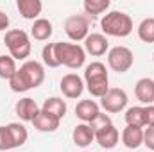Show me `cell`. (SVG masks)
I'll use <instances>...</instances> for the list:
<instances>
[{"label":"cell","instance_id":"9a60e30c","mask_svg":"<svg viewBox=\"0 0 154 152\" xmlns=\"http://www.w3.org/2000/svg\"><path fill=\"white\" fill-rule=\"evenodd\" d=\"M122 143L127 149H131V150L138 149L143 143V129L133 127V125H125V129L122 131Z\"/></svg>","mask_w":154,"mask_h":152},{"label":"cell","instance_id":"44dd1931","mask_svg":"<svg viewBox=\"0 0 154 152\" xmlns=\"http://www.w3.org/2000/svg\"><path fill=\"white\" fill-rule=\"evenodd\" d=\"M125 122H127V125L143 129L145 127V108L143 106H133V108H129L125 111Z\"/></svg>","mask_w":154,"mask_h":152},{"label":"cell","instance_id":"7a4b0ae2","mask_svg":"<svg viewBox=\"0 0 154 152\" xmlns=\"http://www.w3.org/2000/svg\"><path fill=\"white\" fill-rule=\"evenodd\" d=\"M100 27H102V32L106 36L125 38L133 32V20L129 14H125L122 11H109L108 14L102 16Z\"/></svg>","mask_w":154,"mask_h":152},{"label":"cell","instance_id":"d6986e66","mask_svg":"<svg viewBox=\"0 0 154 152\" xmlns=\"http://www.w3.org/2000/svg\"><path fill=\"white\" fill-rule=\"evenodd\" d=\"M52 22L47 20V18H38L34 20L32 27H31V36L38 41H47V39L52 36Z\"/></svg>","mask_w":154,"mask_h":152},{"label":"cell","instance_id":"30bf717a","mask_svg":"<svg viewBox=\"0 0 154 152\" xmlns=\"http://www.w3.org/2000/svg\"><path fill=\"white\" fill-rule=\"evenodd\" d=\"M108 47H109V41L104 34H88V38L84 39V52L93 57L104 56Z\"/></svg>","mask_w":154,"mask_h":152},{"label":"cell","instance_id":"603a6c76","mask_svg":"<svg viewBox=\"0 0 154 152\" xmlns=\"http://www.w3.org/2000/svg\"><path fill=\"white\" fill-rule=\"evenodd\" d=\"M7 129H9V132H11V138H13L14 149H16V147H22V145L27 141V138H29V132H27V129H25L22 123H16V122H13V123H7Z\"/></svg>","mask_w":154,"mask_h":152},{"label":"cell","instance_id":"4fadbf2b","mask_svg":"<svg viewBox=\"0 0 154 152\" xmlns=\"http://www.w3.org/2000/svg\"><path fill=\"white\" fill-rule=\"evenodd\" d=\"M118 138H120V132H118V129H116L113 123L108 125V127H104L102 131L95 132V140H97V143H99L102 149H106V150L115 149L116 143H118Z\"/></svg>","mask_w":154,"mask_h":152},{"label":"cell","instance_id":"2e32d148","mask_svg":"<svg viewBox=\"0 0 154 152\" xmlns=\"http://www.w3.org/2000/svg\"><path fill=\"white\" fill-rule=\"evenodd\" d=\"M72 140L77 147L81 149H86L88 145H91V141L95 140V132L90 129L88 123H79L74 127V132H72Z\"/></svg>","mask_w":154,"mask_h":152},{"label":"cell","instance_id":"cb8c5ba5","mask_svg":"<svg viewBox=\"0 0 154 152\" xmlns=\"http://www.w3.org/2000/svg\"><path fill=\"white\" fill-rule=\"evenodd\" d=\"M16 61L11 57V56H5V54H2L0 56V79H5V81H9L11 77L16 74Z\"/></svg>","mask_w":154,"mask_h":152},{"label":"cell","instance_id":"52a82bcc","mask_svg":"<svg viewBox=\"0 0 154 152\" xmlns=\"http://www.w3.org/2000/svg\"><path fill=\"white\" fill-rule=\"evenodd\" d=\"M100 106L106 113H120L127 106V93L120 88H109L100 99Z\"/></svg>","mask_w":154,"mask_h":152},{"label":"cell","instance_id":"ac0fdd59","mask_svg":"<svg viewBox=\"0 0 154 152\" xmlns=\"http://www.w3.org/2000/svg\"><path fill=\"white\" fill-rule=\"evenodd\" d=\"M16 9L18 13L22 14V18L25 20H34L38 18L41 9H43V4L39 0H18L16 2Z\"/></svg>","mask_w":154,"mask_h":152},{"label":"cell","instance_id":"d6a6232c","mask_svg":"<svg viewBox=\"0 0 154 152\" xmlns=\"http://www.w3.org/2000/svg\"><path fill=\"white\" fill-rule=\"evenodd\" d=\"M152 61H154V54H152Z\"/></svg>","mask_w":154,"mask_h":152},{"label":"cell","instance_id":"8fae6325","mask_svg":"<svg viewBox=\"0 0 154 152\" xmlns=\"http://www.w3.org/2000/svg\"><path fill=\"white\" fill-rule=\"evenodd\" d=\"M134 95H136V99L142 104L152 106L154 104V79H151V77H142L134 84Z\"/></svg>","mask_w":154,"mask_h":152},{"label":"cell","instance_id":"d4e9b609","mask_svg":"<svg viewBox=\"0 0 154 152\" xmlns=\"http://www.w3.org/2000/svg\"><path fill=\"white\" fill-rule=\"evenodd\" d=\"M138 38L145 43H154V18H145L138 25Z\"/></svg>","mask_w":154,"mask_h":152},{"label":"cell","instance_id":"83f0119b","mask_svg":"<svg viewBox=\"0 0 154 152\" xmlns=\"http://www.w3.org/2000/svg\"><path fill=\"white\" fill-rule=\"evenodd\" d=\"M113 122H111V116L106 113H99L88 125H90V129L93 131V132H99V131H102L104 127H108V125H111Z\"/></svg>","mask_w":154,"mask_h":152},{"label":"cell","instance_id":"4316f807","mask_svg":"<svg viewBox=\"0 0 154 152\" xmlns=\"http://www.w3.org/2000/svg\"><path fill=\"white\" fill-rule=\"evenodd\" d=\"M9 86H11V90H13L14 93H23V91H29V90H31L29 84L25 82L23 75L20 74V70H16V74L9 79Z\"/></svg>","mask_w":154,"mask_h":152},{"label":"cell","instance_id":"4dcf8cb0","mask_svg":"<svg viewBox=\"0 0 154 152\" xmlns=\"http://www.w3.org/2000/svg\"><path fill=\"white\" fill-rule=\"evenodd\" d=\"M145 108V127H154V104Z\"/></svg>","mask_w":154,"mask_h":152},{"label":"cell","instance_id":"6da1fadb","mask_svg":"<svg viewBox=\"0 0 154 152\" xmlns=\"http://www.w3.org/2000/svg\"><path fill=\"white\" fill-rule=\"evenodd\" d=\"M84 81H86V90L90 91L91 97L102 99L108 90H109V77L106 65H102L100 61H93L84 68Z\"/></svg>","mask_w":154,"mask_h":152},{"label":"cell","instance_id":"484cf974","mask_svg":"<svg viewBox=\"0 0 154 152\" xmlns=\"http://www.w3.org/2000/svg\"><path fill=\"white\" fill-rule=\"evenodd\" d=\"M41 59H43V65L48 66V68H57L61 66L57 57H56V43H47L41 50Z\"/></svg>","mask_w":154,"mask_h":152},{"label":"cell","instance_id":"1f68e13d","mask_svg":"<svg viewBox=\"0 0 154 152\" xmlns=\"http://www.w3.org/2000/svg\"><path fill=\"white\" fill-rule=\"evenodd\" d=\"M7 27H9V16L4 11H0V31H5Z\"/></svg>","mask_w":154,"mask_h":152},{"label":"cell","instance_id":"e0dca14e","mask_svg":"<svg viewBox=\"0 0 154 152\" xmlns=\"http://www.w3.org/2000/svg\"><path fill=\"white\" fill-rule=\"evenodd\" d=\"M100 113V109H99V104L95 102V100H81L79 104L75 106V114L79 120H82L84 123H90L97 114Z\"/></svg>","mask_w":154,"mask_h":152},{"label":"cell","instance_id":"f1b7e54d","mask_svg":"<svg viewBox=\"0 0 154 152\" xmlns=\"http://www.w3.org/2000/svg\"><path fill=\"white\" fill-rule=\"evenodd\" d=\"M11 149H14L11 132L7 125H0V150H11Z\"/></svg>","mask_w":154,"mask_h":152},{"label":"cell","instance_id":"5b68a950","mask_svg":"<svg viewBox=\"0 0 154 152\" xmlns=\"http://www.w3.org/2000/svg\"><path fill=\"white\" fill-rule=\"evenodd\" d=\"M133 63H134V56H133L131 48H127V47L118 45V47H113L108 52V66L116 74L129 72Z\"/></svg>","mask_w":154,"mask_h":152},{"label":"cell","instance_id":"836d02e7","mask_svg":"<svg viewBox=\"0 0 154 152\" xmlns=\"http://www.w3.org/2000/svg\"><path fill=\"white\" fill-rule=\"evenodd\" d=\"M84 152H86V150H84Z\"/></svg>","mask_w":154,"mask_h":152},{"label":"cell","instance_id":"3957f363","mask_svg":"<svg viewBox=\"0 0 154 152\" xmlns=\"http://www.w3.org/2000/svg\"><path fill=\"white\" fill-rule=\"evenodd\" d=\"M4 43L9 48V56L16 61H23L31 56L32 45H31V38L25 31L22 29H11L5 32L4 36Z\"/></svg>","mask_w":154,"mask_h":152},{"label":"cell","instance_id":"9c48e42d","mask_svg":"<svg viewBox=\"0 0 154 152\" xmlns=\"http://www.w3.org/2000/svg\"><path fill=\"white\" fill-rule=\"evenodd\" d=\"M59 90L66 99H79L84 91V81L77 74H66L59 82Z\"/></svg>","mask_w":154,"mask_h":152},{"label":"cell","instance_id":"5bb4252c","mask_svg":"<svg viewBox=\"0 0 154 152\" xmlns=\"http://www.w3.org/2000/svg\"><path fill=\"white\" fill-rule=\"evenodd\" d=\"M14 111H16V114H18L23 122H32V120L36 118V114L39 113V108H38V104H36V100L25 97V99H20V100L16 102Z\"/></svg>","mask_w":154,"mask_h":152},{"label":"cell","instance_id":"277c9868","mask_svg":"<svg viewBox=\"0 0 154 152\" xmlns=\"http://www.w3.org/2000/svg\"><path fill=\"white\" fill-rule=\"evenodd\" d=\"M56 57H57L59 65H65L66 68H72V70H79L86 61V52H84V47H81L79 43L57 41L56 43Z\"/></svg>","mask_w":154,"mask_h":152},{"label":"cell","instance_id":"ffe728a7","mask_svg":"<svg viewBox=\"0 0 154 152\" xmlns=\"http://www.w3.org/2000/svg\"><path fill=\"white\" fill-rule=\"evenodd\" d=\"M41 109L47 111V113H50V114H54V116H57L59 120H61V118L66 114V111H68L66 102H65L61 97H50V99H47V100L43 102Z\"/></svg>","mask_w":154,"mask_h":152},{"label":"cell","instance_id":"8992f818","mask_svg":"<svg viewBox=\"0 0 154 152\" xmlns=\"http://www.w3.org/2000/svg\"><path fill=\"white\" fill-rule=\"evenodd\" d=\"M88 31H90V23L86 16L81 14H74L68 16L65 22V32L72 41H82L88 38Z\"/></svg>","mask_w":154,"mask_h":152},{"label":"cell","instance_id":"ba28073f","mask_svg":"<svg viewBox=\"0 0 154 152\" xmlns=\"http://www.w3.org/2000/svg\"><path fill=\"white\" fill-rule=\"evenodd\" d=\"M18 70H20V74L23 75L25 82L29 84V88H31V90L41 86V84H43V81H45V68H43V65H41V63L34 61V59L25 61Z\"/></svg>","mask_w":154,"mask_h":152},{"label":"cell","instance_id":"7c38bea8","mask_svg":"<svg viewBox=\"0 0 154 152\" xmlns=\"http://www.w3.org/2000/svg\"><path fill=\"white\" fill-rule=\"evenodd\" d=\"M59 123H61V120L57 116L47 113L43 109H39V113L36 114V118L32 120L34 129H38L39 132H54V131L59 129Z\"/></svg>","mask_w":154,"mask_h":152},{"label":"cell","instance_id":"7402d4cb","mask_svg":"<svg viewBox=\"0 0 154 152\" xmlns=\"http://www.w3.org/2000/svg\"><path fill=\"white\" fill-rule=\"evenodd\" d=\"M109 0H84L82 7H84V13L91 18H97L99 14L106 13L109 9Z\"/></svg>","mask_w":154,"mask_h":152},{"label":"cell","instance_id":"f546056e","mask_svg":"<svg viewBox=\"0 0 154 152\" xmlns=\"http://www.w3.org/2000/svg\"><path fill=\"white\" fill-rule=\"evenodd\" d=\"M143 145L149 150H154V127L143 129Z\"/></svg>","mask_w":154,"mask_h":152}]
</instances>
